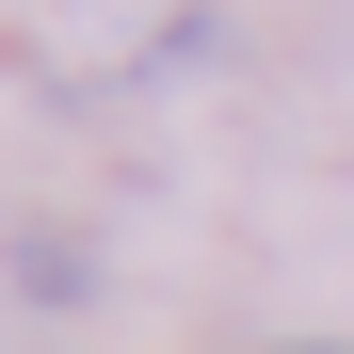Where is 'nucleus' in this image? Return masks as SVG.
<instances>
[{
  "label": "nucleus",
  "instance_id": "f257e3e1",
  "mask_svg": "<svg viewBox=\"0 0 354 354\" xmlns=\"http://www.w3.org/2000/svg\"><path fill=\"white\" fill-rule=\"evenodd\" d=\"M290 354H354V338H290Z\"/></svg>",
  "mask_w": 354,
  "mask_h": 354
}]
</instances>
